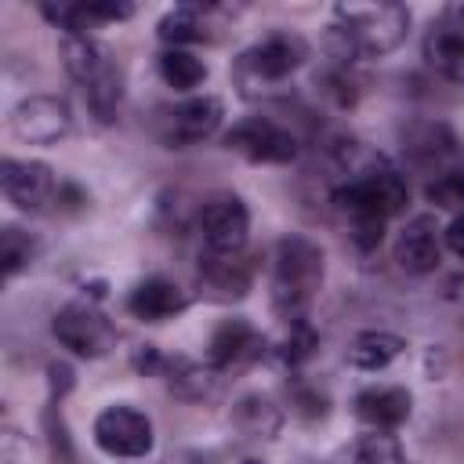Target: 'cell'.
<instances>
[{
    "instance_id": "obj_32",
    "label": "cell",
    "mask_w": 464,
    "mask_h": 464,
    "mask_svg": "<svg viewBox=\"0 0 464 464\" xmlns=\"http://www.w3.org/2000/svg\"><path fill=\"white\" fill-rule=\"evenodd\" d=\"M442 239H446V246L464 261V214H457V218L450 221V228L442 232Z\"/></svg>"
},
{
    "instance_id": "obj_11",
    "label": "cell",
    "mask_w": 464,
    "mask_h": 464,
    "mask_svg": "<svg viewBox=\"0 0 464 464\" xmlns=\"http://www.w3.org/2000/svg\"><path fill=\"white\" fill-rule=\"evenodd\" d=\"M225 120V105L218 94H192L185 102H178L174 109H167L163 116V141L170 149H185V145H199L207 141Z\"/></svg>"
},
{
    "instance_id": "obj_8",
    "label": "cell",
    "mask_w": 464,
    "mask_h": 464,
    "mask_svg": "<svg viewBox=\"0 0 464 464\" xmlns=\"http://www.w3.org/2000/svg\"><path fill=\"white\" fill-rule=\"evenodd\" d=\"M199 232L214 254H243L250 236V210L236 192H210L199 203Z\"/></svg>"
},
{
    "instance_id": "obj_6",
    "label": "cell",
    "mask_w": 464,
    "mask_h": 464,
    "mask_svg": "<svg viewBox=\"0 0 464 464\" xmlns=\"http://www.w3.org/2000/svg\"><path fill=\"white\" fill-rule=\"evenodd\" d=\"M91 435H94V446H98L102 453L120 457V460H141V457L152 453V442H156L152 420H149L141 410L127 406V402L105 406V410L94 417Z\"/></svg>"
},
{
    "instance_id": "obj_29",
    "label": "cell",
    "mask_w": 464,
    "mask_h": 464,
    "mask_svg": "<svg viewBox=\"0 0 464 464\" xmlns=\"http://www.w3.org/2000/svg\"><path fill=\"white\" fill-rule=\"evenodd\" d=\"M315 348H319V337H315V330L308 326V319H301V323H286V337H283V344H279V359H283L286 366H301V362H308Z\"/></svg>"
},
{
    "instance_id": "obj_17",
    "label": "cell",
    "mask_w": 464,
    "mask_h": 464,
    "mask_svg": "<svg viewBox=\"0 0 464 464\" xmlns=\"http://www.w3.org/2000/svg\"><path fill=\"white\" fill-rule=\"evenodd\" d=\"M185 308H188V294L163 276L141 279L127 297V312L141 323H167V319L181 315Z\"/></svg>"
},
{
    "instance_id": "obj_21",
    "label": "cell",
    "mask_w": 464,
    "mask_h": 464,
    "mask_svg": "<svg viewBox=\"0 0 464 464\" xmlns=\"http://www.w3.org/2000/svg\"><path fill=\"white\" fill-rule=\"evenodd\" d=\"M406 352V341L388 330H362L348 344V362L355 370H384Z\"/></svg>"
},
{
    "instance_id": "obj_2",
    "label": "cell",
    "mask_w": 464,
    "mask_h": 464,
    "mask_svg": "<svg viewBox=\"0 0 464 464\" xmlns=\"http://www.w3.org/2000/svg\"><path fill=\"white\" fill-rule=\"evenodd\" d=\"M410 33V7L381 0V4H337L334 25L326 33V47L337 65H352L359 58H381L395 51Z\"/></svg>"
},
{
    "instance_id": "obj_19",
    "label": "cell",
    "mask_w": 464,
    "mask_h": 464,
    "mask_svg": "<svg viewBox=\"0 0 464 464\" xmlns=\"http://www.w3.org/2000/svg\"><path fill=\"white\" fill-rule=\"evenodd\" d=\"M402 152L410 163L417 167H431V163H442L457 152V138L446 123L439 120H417L402 130Z\"/></svg>"
},
{
    "instance_id": "obj_34",
    "label": "cell",
    "mask_w": 464,
    "mask_h": 464,
    "mask_svg": "<svg viewBox=\"0 0 464 464\" xmlns=\"http://www.w3.org/2000/svg\"><path fill=\"white\" fill-rule=\"evenodd\" d=\"M243 464H265V460H243Z\"/></svg>"
},
{
    "instance_id": "obj_10",
    "label": "cell",
    "mask_w": 464,
    "mask_h": 464,
    "mask_svg": "<svg viewBox=\"0 0 464 464\" xmlns=\"http://www.w3.org/2000/svg\"><path fill=\"white\" fill-rule=\"evenodd\" d=\"M72 130V112L65 98L29 94L11 109V134L25 145H54Z\"/></svg>"
},
{
    "instance_id": "obj_1",
    "label": "cell",
    "mask_w": 464,
    "mask_h": 464,
    "mask_svg": "<svg viewBox=\"0 0 464 464\" xmlns=\"http://www.w3.org/2000/svg\"><path fill=\"white\" fill-rule=\"evenodd\" d=\"M334 160L341 181L334 185L330 203L348 228V239L370 254L381 246L388 218H395L410 199L406 178L381 152H370L359 141H341Z\"/></svg>"
},
{
    "instance_id": "obj_9",
    "label": "cell",
    "mask_w": 464,
    "mask_h": 464,
    "mask_svg": "<svg viewBox=\"0 0 464 464\" xmlns=\"http://www.w3.org/2000/svg\"><path fill=\"white\" fill-rule=\"evenodd\" d=\"M0 188L25 214H44L62 196V185H58V178H54V170L47 163H40V160H11V156L0 163Z\"/></svg>"
},
{
    "instance_id": "obj_25",
    "label": "cell",
    "mask_w": 464,
    "mask_h": 464,
    "mask_svg": "<svg viewBox=\"0 0 464 464\" xmlns=\"http://www.w3.org/2000/svg\"><path fill=\"white\" fill-rule=\"evenodd\" d=\"M352 464H402V446L392 431H366L352 442Z\"/></svg>"
},
{
    "instance_id": "obj_15",
    "label": "cell",
    "mask_w": 464,
    "mask_h": 464,
    "mask_svg": "<svg viewBox=\"0 0 464 464\" xmlns=\"http://www.w3.org/2000/svg\"><path fill=\"white\" fill-rule=\"evenodd\" d=\"M228 7L221 4H178L174 11H167L156 25L160 40L167 47H185V44H203V40H214L218 29H225L228 22Z\"/></svg>"
},
{
    "instance_id": "obj_14",
    "label": "cell",
    "mask_w": 464,
    "mask_h": 464,
    "mask_svg": "<svg viewBox=\"0 0 464 464\" xmlns=\"http://www.w3.org/2000/svg\"><path fill=\"white\" fill-rule=\"evenodd\" d=\"M196 283H199L203 297H210L218 304H232V301L246 297V290L254 283V261H246L243 254L203 250L199 268H196Z\"/></svg>"
},
{
    "instance_id": "obj_12",
    "label": "cell",
    "mask_w": 464,
    "mask_h": 464,
    "mask_svg": "<svg viewBox=\"0 0 464 464\" xmlns=\"http://www.w3.org/2000/svg\"><path fill=\"white\" fill-rule=\"evenodd\" d=\"M428 65L464 87V4H450L424 33Z\"/></svg>"
},
{
    "instance_id": "obj_20",
    "label": "cell",
    "mask_w": 464,
    "mask_h": 464,
    "mask_svg": "<svg viewBox=\"0 0 464 464\" xmlns=\"http://www.w3.org/2000/svg\"><path fill=\"white\" fill-rule=\"evenodd\" d=\"M62 62L69 69V76L80 87H91L94 80H102L116 62L109 58V51L91 36V33H65L62 36Z\"/></svg>"
},
{
    "instance_id": "obj_33",
    "label": "cell",
    "mask_w": 464,
    "mask_h": 464,
    "mask_svg": "<svg viewBox=\"0 0 464 464\" xmlns=\"http://www.w3.org/2000/svg\"><path fill=\"white\" fill-rule=\"evenodd\" d=\"M47 377H51V395H58V399H62V392L72 384V370H69L65 362H51V366H47Z\"/></svg>"
},
{
    "instance_id": "obj_5",
    "label": "cell",
    "mask_w": 464,
    "mask_h": 464,
    "mask_svg": "<svg viewBox=\"0 0 464 464\" xmlns=\"http://www.w3.org/2000/svg\"><path fill=\"white\" fill-rule=\"evenodd\" d=\"M51 334L58 337L62 348H69L80 359H102L120 341L112 319L91 297H76L65 308H58L54 319H51Z\"/></svg>"
},
{
    "instance_id": "obj_22",
    "label": "cell",
    "mask_w": 464,
    "mask_h": 464,
    "mask_svg": "<svg viewBox=\"0 0 464 464\" xmlns=\"http://www.w3.org/2000/svg\"><path fill=\"white\" fill-rule=\"evenodd\" d=\"M232 424L250 435V439H276L279 428H283V413L272 399L265 395H243L236 406H232Z\"/></svg>"
},
{
    "instance_id": "obj_28",
    "label": "cell",
    "mask_w": 464,
    "mask_h": 464,
    "mask_svg": "<svg viewBox=\"0 0 464 464\" xmlns=\"http://www.w3.org/2000/svg\"><path fill=\"white\" fill-rule=\"evenodd\" d=\"M428 203H435L439 210H457L464 214V167H453V170H442L439 178L428 181L424 188Z\"/></svg>"
},
{
    "instance_id": "obj_31",
    "label": "cell",
    "mask_w": 464,
    "mask_h": 464,
    "mask_svg": "<svg viewBox=\"0 0 464 464\" xmlns=\"http://www.w3.org/2000/svg\"><path fill=\"white\" fill-rule=\"evenodd\" d=\"M294 402H297V413H304V417H319V413H326V399H323L319 392L297 388V392H294Z\"/></svg>"
},
{
    "instance_id": "obj_13",
    "label": "cell",
    "mask_w": 464,
    "mask_h": 464,
    "mask_svg": "<svg viewBox=\"0 0 464 464\" xmlns=\"http://www.w3.org/2000/svg\"><path fill=\"white\" fill-rule=\"evenodd\" d=\"M261 355H265V337H261V330H257L250 319H243V315L225 319V323L210 334V341H207V366L218 370V373L250 366V362H257Z\"/></svg>"
},
{
    "instance_id": "obj_27",
    "label": "cell",
    "mask_w": 464,
    "mask_h": 464,
    "mask_svg": "<svg viewBox=\"0 0 464 464\" xmlns=\"http://www.w3.org/2000/svg\"><path fill=\"white\" fill-rule=\"evenodd\" d=\"M0 464H51V453L33 435H25L18 428H4L0 431Z\"/></svg>"
},
{
    "instance_id": "obj_26",
    "label": "cell",
    "mask_w": 464,
    "mask_h": 464,
    "mask_svg": "<svg viewBox=\"0 0 464 464\" xmlns=\"http://www.w3.org/2000/svg\"><path fill=\"white\" fill-rule=\"evenodd\" d=\"M36 257V239L14 225L0 228V261H4V279H14L25 265H33Z\"/></svg>"
},
{
    "instance_id": "obj_18",
    "label": "cell",
    "mask_w": 464,
    "mask_h": 464,
    "mask_svg": "<svg viewBox=\"0 0 464 464\" xmlns=\"http://www.w3.org/2000/svg\"><path fill=\"white\" fill-rule=\"evenodd\" d=\"M352 406H355V417H359L366 428H373V431H392V428H399V424L410 417L413 395H410L406 388H399V384H384V388H366V392H359Z\"/></svg>"
},
{
    "instance_id": "obj_16",
    "label": "cell",
    "mask_w": 464,
    "mask_h": 464,
    "mask_svg": "<svg viewBox=\"0 0 464 464\" xmlns=\"http://www.w3.org/2000/svg\"><path fill=\"white\" fill-rule=\"evenodd\" d=\"M442 257V232L435 214H417L402 225V232L395 236V261L402 272L410 276H428L439 268Z\"/></svg>"
},
{
    "instance_id": "obj_24",
    "label": "cell",
    "mask_w": 464,
    "mask_h": 464,
    "mask_svg": "<svg viewBox=\"0 0 464 464\" xmlns=\"http://www.w3.org/2000/svg\"><path fill=\"white\" fill-rule=\"evenodd\" d=\"M163 377L178 399H207L214 392L218 370H210L203 362H188V359H167Z\"/></svg>"
},
{
    "instance_id": "obj_3",
    "label": "cell",
    "mask_w": 464,
    "mask_h": 464,
    "mask_svg": "<svg viewBox=\"0 0 464 464\" xmlns=\"http://www.w3.org/2000/svg\"><path fill=\"white\" fill-rule=\"evenodd\" d=\"M326 272V254L308 236H283L272 250V308L283 323L308 319V304L315 301Z\"/></svg>"
},
{
    "instance_id": "obj_7",
    "label": "cell",
    "mask_w": 464,
    "mask_h": 464,
    "mask_svg": "<svg viewBox=\"0 0 464 464\" xmlns=\"http://www.w3.org/2000/svg\"><path fill=\"white\" fill-rule=\"evenodd\" d=\"M225 149L243 156L246 163H290L297 156V138L290 127L268 116H246L225 130Z\"/></svg>"
},
{
    "instance_id": "obj_4",
    "label": "cell",
    "mask_w": 464,
    "mask_h": 464,
    "mask_svg": "<svg viewBox=\"0 0 464 464\" xmlns=\"http://www.w3.org/2000/svg\"><path fill=\"white\" fill-rule=\"evenodd\" d=\"M308 58V44L301 33L290 29H276L265 40H257L254 47H246L236 65H232V80L239 87L243 98L257 102V98H272Z\"/></svg>"
},
{
    "instance_id": "obj_23",
    "label": "cell",
    "mask_w": 464,
    "mask_h": 464,
    "mask_svg": "<svg viewBox=\"0 0 464 464\" xmlns=\"http://www.w3.org/2000/svg\"><path fill=\"white\" fill-rule=\"evenodd\" d=\"M156 69H160L163 83L174 87V91H181V94H185V91H196V87L207 80L203 58H196V54L185 51V47H163L160 58H156Z\"/></svg>"
},
{
    "instance_id": "obj_30",
    "label": "cell",
    "mask_w": 464,
    "mask_h": 464,
    "mask_svg": "<svg viewBox=\"0 0 464 464\" xmlns=\"http://www.w3.org/2000/svg\"><path fill=\"white\" fill-rule=\"evenodd\" d=\"M80 22H83V33L91 25H102V22H123L134 14V4L127 0H80Z\"/></svg>"
}]
</instances>
